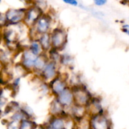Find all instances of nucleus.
I'll list each match as a JSON object with an SVG mask.
<instances>
[{
	"mask_svg": "<svg viewBox=\"0 0 129 129\" xmlns=\"http://www.w3.org/2000/svg\"><path fill=\"white\" fill-rule=\"evenodd\" d=\"M52 45L54 49H61L66 42L67 34L64 29L55 28L51 34Z\"/></svg>",
	"mask_w": 129,
	"mask_h": 129,
	"instance_id": "1",
	"label": "nucleus"
},
{
	"mask_svg": "<svg viewBox=\"0 0 129 129\" xmlns=\"http://www.w3.org/2000/svg\"><path fill=\"white\" fill-rule=\"evenodd\" d=\"M26 11L25 9H10L5 14L6 20L11 25L18 24L24 20Z\"/></svg>",
	"mask_w": 129,
	"mask_h": 129,
	"instance_id": "2",
	"label": "nucleus"
},
{
	"mask_svg": "<svg viewBox=\"0 0 129 129\" xmlns=\"http://www.w3.org/2000/svg\"><path fill=\"white\" fill-rule=\"evenodd\" d=\"M42 15V10L40 8L36 6H31L26 11L24 21L28 25H34Z\"/></svg>",
	"mask_w": 129,
	"mask_h": 129,
	"instance_id": "3",
	"label": "nucleus"
},
{
	"mask_svg": "<svg viewBox=\"0 0 129 129\" xmlns=\"http://www.w3.org/2000/svg\"><path fill=\"white\" fill-rule=\"evenodd\" d=\"M74 100L77 105L84 106L89 102V95L86 91L82 88H76L73 91Z\"/></svg>",
	"mask_w": 129,
	"mask_h": 129,
	"instance_id": "4",
	"label": "nucleus"
},
{
	"mask_svg": "<svg viewBox=\"0 0 129 129\" xmlns=\"http://www.w3.org/2000/svg\"><path fill=\"white\" fill-rule=\"evenodd\" d=\"M50 26V19L47 15H42L35 23V30L37 32L42 34L47 33Z\"/></svg>",
	"mask_w": 129,
	"mask_h": 129,
	"instance_id": "5",
	"label": "nucleus"
},
{
	"mask_svg": "<svg viewBox=\"0 0 129 129\" xmlns=\"http://www.w3.org/2000/svg\"><path fill=\"white\" fill-rule=\"evenodd\" d=\"M39 55L34 54L30 50H26L23 54L22 64L26 68L28 69L34 68L35 62Z\"/></svg>",
	"mask_w": 129,
	"mask_h": 129,
	"instance_id": "6",
	"label": "nucleus"
},
{
	"mask_svg": "<svg viewBox=\"0 0 129 129\" xmlns=\"http://www.w3.org/2000/svg\"><path fill=\"white\" fill-rule=\"evenodd\" d=\"M57 96V100L62 106L70 105L74 101L73 93L70 89H66L64 91L62 92Z\"/></svg>",
	"mask_w": 129,
	"mask_h": 129,
	"instance_id": "7",
	"label": "nucleus"
},
{
	"mask_svg": "<svg viewBox=\"0 0 129 129\" xmlns=\"http://www.w3.org/2000/svg\"><path fill=\"white\" fill-rule=\"evenodd\" d=\"M92 126L94 129H108L109 125L106 117L102 115H96L92 120Z\"/></svg>",
	"mask_w": 129,
	"mask_h": 129,
	"instance_id": "8",
	"label": "nucleus"
},
{
	"mask_svg": "<svg viewBox=\"0 0 129 129\" xmlns=\"http://www.w3.org/2000/svg\"><path fill=\"white\" fill-rule=\"evenodd\" d=\"M50 88L53 93L58 96L66 89V83L60 78H56L52 81L50 83Z\"/></svg>",
	"mask_w": 129,
	"mask_h": 129,
	"instance_id": "9",
	"label": "nucleus"
},
{
	"mask_svg": "<svg viewBox=\"0 0 129 129\" xmlns=\"http://www.w3.org/2000/svg\"><path fill=\"white\" fill-rule=\"evenodd\" d=\"M42 75L45 79H52L56 75V67L55 62H51L46 64L42 69Z\"/></svg>",
	"mask_w": 129,
	"mask_h": 129,
	"instance_id": "10",
	"label": "nucleus"
},
{
	"mask_svg": "<svg viewBox=\"0 0 129 129\" xmlns=\"http://www.w3.org/2000/svg\"><path fill=\"white\" fill-rule=\"evenodd\" d=\"M39 42H40L43 50H49L52 45L51 36L48 33L42 34L40 39H39Z\"/></svg>",
	"mask_w": 129,
	"mask_h": 129,
	"instance_id": "11",
	"label": "nucleus"
},
{
	"mask_svg": "<svg viewBox=\"0 0 129 129\" xmlns=\"http://www.w3.org/2000/svg\"><path fill=\"white\" fill-rule=\"evenodd\" d=\"M42 49L40 43L37 40H34L31 42L30 45V50L35 55H39L41 52V50Z\"/></svg>",
	"mask_w": 129,
	"mask_h": 129,
	"instance_id": "12",
	"label": "nucleus"
},
{
	"mask_svg": "<svg viewBox=\"0 0 129 129\" xmlns=\"http://www.w3.org/2000/svg\"><path fill=\"white\" fill-rule=\"evenodd\" d=\"M46 64L47 63L46 61H45V58L39 55L36 62H35V66H34V69H36V70H42L44 68V67L45 66Z\"/></svg>",
	"mask_w": 129,
	"mask_h": 129,
	"instance_id": "13",
	"label": "nucleus"
},
{
	"mask_svg": "<svg viewBox=\"0 0 129 129\" xmlns=\"http://www.w3.org/2000/svg\"><path fill=\"white\" fill-rule=\"evenodd\" d=\"M52 127L53 129H64V121L60 118H56L52 122Z\"/></svg>",
	"mask_w": 129,
	"mask_h": 129,
	"instance_id": "14",
	"label": "nucleus"
},
{
	"mask_svg": "<svg viewBox=\"0 0 129 129\" xmlns=\"http://www.w3.org/2000/svg\"><path fill=\"white\" fill-rule=\"evenodd\" d=\"M20 129H35L34 123L28 120L21 121L20 125Z\"/></svg>",
	"mask_w": 129,
	"mask_h": 129,
	"instance_id": "15",
	"label": "nucleus"
},
{
	"mask_svg": "<svg viewBox=\"0 0 129 129\" xmlns=\"http://www.w3.org/2000/svg\"><path fill=\"white\" fill-rule=\"evenodd\" d=\"M54 103H52V108L51 110L52 111L53 113H58L60 112V110H61V107L62 105L59 102L58 100H57L56 102H53Z\"/></svg>",
	"mask_w": 129,
	"mask_h": 129,
	"instance_id": "16",
	"label": "nucleus"
},
{
	"mask_svg": "<svg viewBox=\"0 0 129 129\" xmlns=\"http://www.w3.org/2000/svg\"><path fill=\"white\" fill-rule=\"evenodd\" d=\"M63 1L65 3L74 6H77L78 5V2L77 0H63Z\"/></svg>",
	"mask_w": 129,
	"mask_h": 129,
	"instance_id": "17",
	"label": "nucleus"
},
{
	"mask_svg": "<svg viewBox=\"0 0 129 129\" xmlns=\"http://www.w3.org/2000/svg\"><path fill=\"white\" fill-rule=\"evenodd\" d=\"M107 2V0H94V3L96 6H103Z\"/></svg>",
	"mask_w": 129,
	"mask_h": 129,
	"instance_id": "18",
	"label": "nucleus"
},
{
	"mask_svg": "<svg viewBox=\"0 0 129 129\" xmlns=\"http://www.w3.org/2000/svg\"><path fill=\"white\" fill-rule=\"evenodd\" d=\"M122 30L123 32L125 33V34H128V35H129V25H128V24L123 25V26H122Z\"/></svg>",
	"mask_w": 129,
	"mask_h": 129,
	"instance_id": "19",
	"label": "nucleus"
},
{
	"mask_svg": "<svg viewBox=\"0 0 129 129\" xmlns=\"http://www.w3.org/2000/svg\"><path fill=\"white\" fill-rule=\"evenodd\" d=\"M8 129H17V126H16V125L15 124V121L10 123V125H9Z\"/></svg>",
	"mask_w": 129,
	"mask_h": 129,
	"instance_id": "20",
	"label": "nucleus"
},
{
	"mask_svg": "<svg viewBox=\"0 0 129 129\" xmlns=\"http://www.w3.org/2000/svg\"><path fill=\"white\" fill-rule=\"evenodd\" d=\"M24 1H25L26 2H28V1H31V0H24Z\"/></svg>",
	"mask_w": 129,
	"mask_h": 129,
	"instance_id": "21",
	"label": "nucleus"
}]
</instances>
